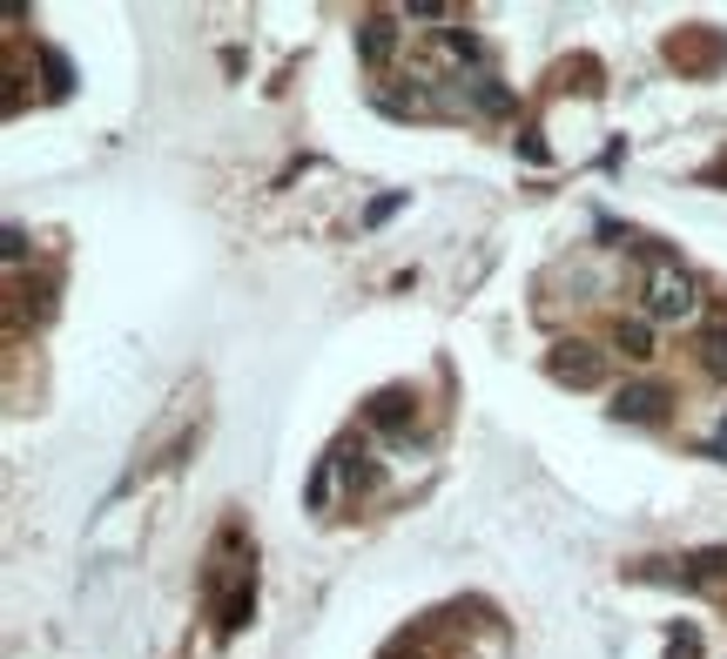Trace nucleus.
Segmentation results:
<instances>
[{
	"label": "nucleus",
	"instance_id": "obj_8",
	"mask_svg": "<svg viewBox=\"0 0 727 659\" xmlns=\"http://www.w3.org/2000/svg\"><path fill=\"white\" fill-rule=\"evenodd\" d=\"M438 54H445V61H458V67H471V61H478V41H471V34H458V28H445V34H438Z\"/></svg>",
	"mask_w": 727,
	"mask_h": 659
},
{
	"label": "nucleus",
	"instance_id": "obj_2",
	"mask_svg": "<svg viewBox=\"0 0 727 659\" xmlns=\"http://www.w3.org/2000/svg\"><path fill=\"white\" fill-rule=\"evenodd\" d=\"M391 54H397V21L391 14H364L357 21V61L364 67H391Z\"/></svg>",
	"mask_w": 727,
	"mask_h": 659
},
{
	"label": "nucleus",
	"instance_id": "obj_6",
	"mask_svg": "<svg viewBox=\"0 0 727 659\" xmlns=\"http://www.w3.org/2000/svg\"><path fill=\"white\" fill-rule=\"evenodd\" d=\"M371 425L404 431V425H412V390H377V397H371Z\"/></svg>",
	"mask_w": 727,
	"mask_h": 659
},
{
	"label": "nucleus",
	"instance_id": "obj_4",
	"mask_svg": "<svg viewBox=\"0 0 727 659\" xmlns=\"http://www.w3.org/2000/svg\"><path fill=\"white\" fill-rule=\"evenodd\" d=\"M600 370H606V364H600L586 344H559V351H552V377H559V384H600Z\"/></svg>",
	"mask_w": 727,
	"mask_h": 659
},
{
	"label": "nucleus",
	"instance_id": "obj_7",
	"mask_svg": "<svg viewBox=\"0 0 727 659\" xmlns=\"http://www.w3.org/2000/svg\"><path fill=\"white\" fill-rule=\"evenodd\" d=\"M465 95H471V108H478V115H506V108H512V95L499 88L492 74H471V81H465Z\"/></svg>",
	"mask_w": 727,
	"mask_h": 659
},
{
	"label": "nucleus",
	"instance_id": "obj_9",
	"mask_svg": "<svg viewBox=\"0 0 727 659\" xmlns=\"http://www.w3.org/2000/svg\"><path fill=\"white\" fill-rule=\"evenodd\" d=\"M700 364L714 377H727V330H707V337H700Z\"/></svg>",
	"mask_w": 727,
	"mask_h": 659
},
{
	"label": "nucleus",
	"instance_id": "obj_1",
	"mask_svg": "<svg viewBox=\"0 0 727 659\" xmlns=\"http://www.w3.org/2000/svg\"><path fill=\"white\" fill-rule=\"evenodd\" d=\"M646 323H681V316H694L700 310V283L681 270V263H667V257H654V270H646Z\"/></svg>",
	"mask_w": 727,
	"mask_h": 659
},
{
	"label": "nucleus",
	"instance_id": "obj_5",
	"mask_svg": "<svg viewBox=\"0 0 727 659\" xmlns=\"http://www.w3.org/2000/svg\"><path fill=\"white\" fill-rule=\"evenodd\" d=\"M613 351H620L626 364H654V323H646V316L620 323V330H613Z\"/></svg>",
	"mask_w": 727,
	"mask_h": 659
},
{
	"label": "nucleus",
	"instance_id": "obj_3",
	"mask_svg": "<svg viewBox=\"0 0 727 659\" xmlns=\"http://www.w3.org/2000/svg\"><path fill=\"white\" fill-rule=\"evenodd\" d=\"M667 410V390L661 384H626L620 397H613V418H626V425H654Z\"/></svg>",
	"mask_w": 727,
	"mask_h": 659
}]
</instances>
